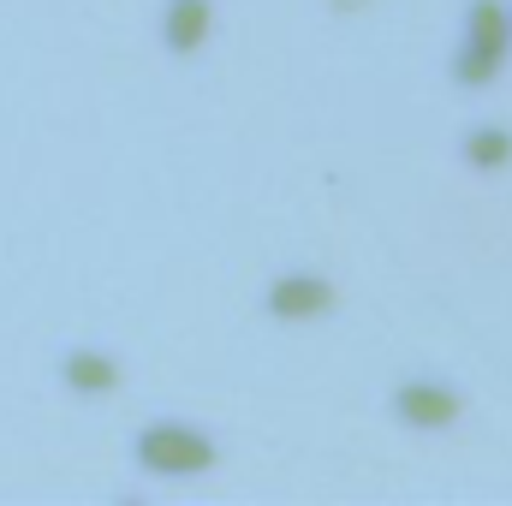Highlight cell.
I'll return each instance as SVG.
<instances>
[{
	"label": "cell",
	"mask_w": 512,
	"mask_h": 506,
	"mask_svg": "<svg viewBox=\"0 0 512 506\" xmlns=\"http://www.w3.org/2000/svg\"><path fill=\"white\" fill-rule=\"evenodd\" d=\"M143 453H149V465H167V471H191V465H203L209 459V447L203 441H191V435H149L143 441Z\"/></svg>",
	"instance_id": "obj_1"
},
{
	"label": "cell",
	"mask_w": 512,
	"mask_h": 506,
	"mask_svg": "<svg viewBox=\"0 0 512 506\" xmlns=\"http://www.w3.org/2000/svg\"><path fill=\"white\" fill-rule=\"evenodd\" d=\"M501 42H507V36H501V12H489V6H483V12H477V48H471L465 72L477 78V72H483L489 60H501Z\"/></svg>",
	"instance_id": "obj_2"
},
{
	"label": "cell",
	"mask_w": 512,
	"mask_h": 506,
	"mask_svg": "<svg viewBox=\"0 0 512 506\" xmlns=\"http://www.w3.org/2000/svg\"><path fill=\"white\" fill-rule=\"evenodd\" d=\"M399 405H405L411 423H447V417H453V399H447V393H429V387H411Z\"/></svg>",
	"instance_id": "obj_3"
},
{
	"label": "cell",
	"mask_w": 512,
	"mask_h": 506,
	"mask_svg": "<svg viewBox=\"0 0 512 506\" xmlns=\"http://www.w3.org/2000/svg\"><path fill=\"white\" fill-rule=\"evenodd\" d=\"M203 24H209V12H203L197 0H179V6H173V48H191V42L203 36Z\"/></svg>",
	"instance_id": "obj_4"
},
{
	"label": "cell",
	"mask_w": 512,
	"mask_h": 506,
	"mask_svg": "<svg viewBox=\"0 0 512 506\" xmlns=\"http://www.w3.org/2000/svg\"><path fill=\"white\" fill-rule=\"evenodd\" d=\"M274 304H280V310H298V304H304V310H322V304H328V286H298V280H292V286L274 292Z\"/></svg>",
	"instance_id": "obj_5"
},
{
	"label": "cell",
	"mask_w": 512,
	"mask_h": 506,
	"mask_svg": "<svg viewBox=\"0 0 512 506\" xmlns=\"http://www.w3.org/2000/svg\"><path fill=\"white\" fill-rule=\"evenodd\" d=\"M72 381H78V387H108L114 370H102V358H78V364H72Z\"/></svg>",
	"instance_id": "obj_6"
},
{
	"label": "cell",
	"mask_w": 512,
	"mask_h": 506,
	"mask_svg": "<svg viewBox=\"0 0 512 506\" xmlns=\"http://www.w3.org/2000/svg\"><path fill=\"white\" fill-rule=\"evenodd\" d=\"M507 137H477V143H471V155H477V161H507Z\"/></svg>",
	"instance_id": "obj_7"
}]
</instances>
